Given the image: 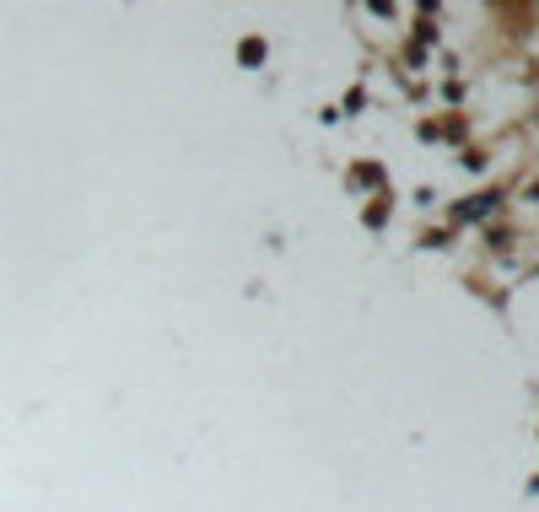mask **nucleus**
Returning a JSON list of instances; mask_svg holds the SVG:
<instances>
[]
</instances>
